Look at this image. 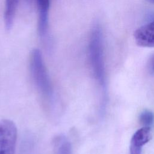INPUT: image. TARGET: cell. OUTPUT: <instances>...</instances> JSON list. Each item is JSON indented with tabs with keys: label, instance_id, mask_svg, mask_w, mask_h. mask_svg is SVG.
Listing matches in <instances>:
<instances>
[{
	"label": "cell",
	"instance_id": "6da1fadb",
	"mask_svg": "<svg viewBox=\"0 0 154 154\" xmlns=\"http://www.w3.org/2000/svg\"><path fill=\"white\" fill-rule=\"evenodd\" d=\"M90 65L96 80L100 85L105 83V66L103 60V38L102 28L96 23L92 28L88 46Z\"/></svg>",
	"mask_w": 154,
	"mask_h": 154
},
{
	"label": "cell",
	"instance_id": "ba28073f",
	"mask_svg": "<svg viewBox=\"0 0 154 154\" xmlns=\"http://www.w3.org/2000/svg\"><path fill=\"white\" fill-rule=\"evenodd\" d=\"M54 148V154H72L71 143L64 135H60L57 138Z\"/></svg>",
	"mask_w": 154,
	"mask_h": 154
},
{
	"label": "cell",
	"instance_id": "3957f363",
	"mask_svg": "<svg viewBox=\"0 0 154 154\" xmlns=\"http://www.w3.org/2000/svg\"><path fill=\"white\" fill-rule=\"evenodd\" d=\"M17 140V128L10 119L0 120V154H14Z\"/></svg>",
	"mask_w": 154,
	"mask_h": 154
},
{
	"label": "cell",
	"instance_id": "7a4b0ae2",
	"mask_svg": "<svg viewBox=\"0 0 154 154\" xmlns=\"http://www.w3.org/2000/svg\"><path fill=\"white\" fill-rule=\"evenodd\" d=\"M29 68L32 80L38 91L45 98L51 99L53 88L42 52L38 49H34L31 52Z\"/></svg>",
	"mask_w": 154,
	"mask_h": 154
},
{
	"label": "cell",
	"instance_id": "52a82bcc",
	"mask_svg": "<svg viewBox=\"0 0 154 154\" xmlns=\"http://www.w3.org/2000/svg\"><path fill=\"white\" fill-rule=\"evenodd\" d=\"M19 0H5L4 23L7 30L11 29L15 14L17 10Z\"/></svg>",
	"mask_w": 154,
	"mask_h": 154
},
{
	"label": "cell",
	"instance_id": "8992f818",
	"mask_svg": "<svg viewBox=\"0 0 154 154\" xmlns=\"http://www.w3.org/2000/svg\"><path fill=\"white\" fill-rule=\"evenodd\" d=\"M152 137V135L150 127L143 126L134 134L131 140V144L143 147V146L150 141Z\"/></svg>",
	"mask_w": 154,
	"mask_h": 154
},
{
	"label": "cell",
	"instance_id": "30bf717a",
	"mask_svg": "<svg viewBox=\"0 0 154 154\" xmlns=\"http://www.w3.org/2000/svg\"><path fill=\"white\" fill-rule=\"evenodd\" d=\"M142 147L135 146L134 145H130V154H141Z\"/></svg>",
	"mask_w": 154,
	"mask_h": 154
},
{
	"label": "cell",
	"instance_id": "5b68a950",
	"mask_svg": "<svg viewBox=\"0 0 154 154\" xmlns=\"http://www.w3.org/2000/svg\"><path fill=\"white\" fill-rule=\"evenodd\" d=\"M134 39L141 47H154V20L139 27L134 32Z\"/></svg>",
	"mask_w": 154,
	"mask_h": 154
},
{
	"label": "cell",
	"instance_id": "277c9868",
	"mask_svg": "<svg viewBox=\"0 0 154 154\" xmlns=\"http://www.w3.org/2000/svg\"><path fill=\"white\" fill-rule=\"evenodd\" d=\"M50 1L51 0H37L38 31L42 40H46L48 36Z\"/></svg>",
	"mask_w": 154,
	"mask_h": 154
},
{
	"label": "cell",
	"instance_id": "9c48e42d",
	"mask_svg": "<svg viewBox=\"0 0 154 154\" xmlns=\"http://www.w3.org/2000/svg\"><path fill=\"white\" fill-rule=\"evenodd\" d=\"M139 120L143 126L150 127L154 122V114L150 110H144L141 112Z\"/></svg>",
	"mask_w": 154,
	"mask_h": 154
},
{
	"label": "cell",
	"instance_id": "8fae6325",
	"mask_svg": "<svg viewBox=\"0 0 154 154\" xmlns=\"http://www.w3.org/2000/svg\"><path fill=\"white\" fill-rule=\"evenodd\" d=\"M149 71L151 73H152V74L154 73V55L150 58V60L149 61Z\"/></svg>",
	"mask_w": 154,
	"mask_h": 154
},
{
	"label": "cell",
	"instance_id": "7c38bea8",
	"mask_svg": "<svg viewBox=\"0 0 154 154\" xmlns=\"http://www.w3.org/2000/svg\"><path fill=\"white\" fill-rule=\"evenodd\" d=\"M150 2H152V3H153L154 4V0H149Z\"/></svg>",
	"mask_w": 154,
	"mask_h": 154
}]
</instances>
